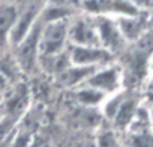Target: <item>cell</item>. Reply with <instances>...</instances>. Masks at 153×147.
Wrapping results in <instances>:
<instances>
[{"instance_id":"6da1fadb","label":"cell","mask_w":153,"mask_h":147,"mask_svg":"<svg viewBox=\"0 0 153 147\" xmlns=\"http://www.w3.org/2000/svg\"><path fill=\"white\" fill-rule=\"evenodd\" d=\"M69 19H60V20L43 23L39 37V57L52 56V54L60 53L67 49L69 46V41H67Z\"/></svg>"},{"instance_id":"7a4b0ae2","label":"cell","mask_w":153,"mask_h":147,"mask_svg":"<svg viewBox=\"0 0 153 147\" xmlns=\"http://www.w3.org/2000/svg\"><path fill=\"white\" fill-rule=\"evenodd\" d=\"M43 26V21L37 16V20L34 21L33 27L29 33L16 44L13 49V57L17 61L22 73H30L34 67L37 66V57H39V37L40 30Z\"/></svg>"},{"instance_id":"3957f363","label":"cell","mask_w":153,"mask_h":147,"mask_svg":"<svg viewBox=\"0 0 153 147\" xmlns=\"http://www.w3.org/2000/svg\"><path fill=\"white\" fill-rule=\"evenodd\" d=\"M69 46H100L97 30L92 16L83 13L69 19Z\"/></svg>"},{"instance_id":"277c9868","label":"cell","mask_w":153,"mask_h":147,"mask_svg":"<svg viewBox=\"0 0 153 147\" xmlns=\"http://www.w3.org/2000/svg\"><path fill=\"white\" fill-rule=\"evenodd\" d=\"M80 9L89 16H107V17H120L130 14L145 13L139 12L130 3V0H85Z\"/></svg>"},{"instance_id":"5b68a950","label":"cell","mask_w":153,"mask_h":147,"mask_svg":"<svg viewBox=\"0 0 153 147\" xmlns=\"http://www.w3.org/2000/svg\"><path fill=\"white\" fill-rule=\"evenodd\" d=\"M92 17L97 30L100 47H103L105 50L114 56L127 46L113 17H107V16H92Z\"/></svg>"},{"instance_id":"8992f818","label":"cell","mask_w":153,"mask_h":147,"mask_svg":"<svg viewBox=\"0 0 153 147\" xmlns=\"http://www.w3.org/2000/svg\"><path fill=\"white\" fill-rule=\"evenodd\" d=\"M70 64L86 67H102L113 61V54L100 46H69Z\"/></svg>"},{"instance_id":"52a82bcc","label":"cell","mask_w":153,"mask_h":147,"mask_svg":"<svg viewBox=\"0 0 153 147\" xmlns=\"http://www.w3.org/2000/svg\"><path fill=\"white\" fill-rule=\"evenodd\" d=\"M85 84L99 90L105 96H109V94L122 89V72H120L119 67L113 66L112 63L106 64V66L97 67L87 77Z\"/></svg>"},{"instance_id":"ba28073f","label":"cell","mask_w":153,"mask_h":147,"mask_svg":"<svg viewBox=\"0 0 153 147\" xmlns=\"http://www.w3.org/2000/svg\"><path fill=\"white\" fill-rule=\"evenodd\" d=\"M46 1L47 0L33 1V3L27 4L26 7L20 9L19 16H17V19H16L13 27H12V30H10V33H9V39H7V44H9V46L14 47L30 30H32L34 21L37 20V16H39L40 10H42V7H43V4H45Z\"/></svg>"},{"instance_id":"9c48e42d","label":"cell","mask_w":153,"mask_h":147,"mask_svg":"<svg viewBox=\"0 0 153 147\" xmlns=\"http://www.w3.org/2000/svg\"><path fill=\"white\" fill-rule=\"evenodd\" d=\"M149 14L150 13H137L130 14V16L114 17L116 24L120 30V34L123 36L127 44L142 40L147 34V30L150 27Z\"/></svg>"},{"instance_id":"30bf717a","label":"cell","mask_w":153,"mask_h":147,"mask_svg":"<svg viewBox=\"0 0 153 147\" xmlns=\"http://www.w3.org/2000/svg\"><path fill=\"white\" fill-rule=\"evenodd\" d=\"M97 67H86V66H74V64H69V66L60 72L59 74L54 76L56 83L59 86L65 87V89H76V87L85 84L87 77L93 73Z\"/></svg>"},{"instance_id":"8fae6325","label":"cell","mask_w":153,"mask_h":147,"mask_svg":"<svg viewBox=\"0 0 153 147\" xmlns=\"http://www.w3.org/2000/svg\"><path fill=\"white\" fill-rule=\"evenodd\" d=\"M29 109V90L23 84H16L12 87L4 103V114H10L17 119H22Z\"/></svg>"},{"instance_id":"7c38bea8","label":"cell","mask_w":153,"mask_h":147,"mask_svg":"<svg viewBox=\"0 0 153 147\" xmlns=\"http://www.w3.org/2000/svg\"><path fill=\"white\" fill-rule=\"evenodd\" d=\"M19 12L20 7L13 0H7V1L0 3V46L7 44L9 33L19 16Z\"/></svg>"},{"instance_id":"4fadbf2b","label":"cell","mask_w":153,"mask_h":147,"mask_svg":"<svg viewBox=\"0 0 153 147\" xmlns=\"http://www.w3.org/2000/svg\"><path fill=\"white\" fill-rule=\"evenodd\" d=\"M139 107H137V103L134 99H132L129 94L126 96V99L123 100V103L120 104L117 113L114 116L113 123L117 127H126L130 126L132 121L134 120V116L137 113Z\"/></svg>"},{"instance_id":"5bb4252c","label":"cell","mask_w":153,"mask_h":147,"mask_svg":"<svg viewBox=\"0 0 153 147\" xmlns=\"http://www.w3.org/2000/svg\"><path fill=\"white\" fill-rule=\"evenodd\" d=\"M73 92L77 103L83 104V106H100L102 101L106 97L103 93H100L99 90L92 89L86 84H82V86L73 89Z\"/></svg>"},{"instance_id":"9a60e30c","label":"cell","mask_w":153,"mask_h":147,"mask_svg":"<svg viewBox=\"0 0 153 147\" xmlns=\"http://www.w3.org/2000/svg\"><path fill=\"white\" fill-rule=\"evenodd\" d=\"M126 96H127V92L120 89V90H117V92H114V93L105 97V100L102 101V110H103V114H105L106 119L113 121L114 116L117 113L120 104L126 99Z\"/></svg>"},{"instance_id":"2e32d148","label":"cell","mask_w":153,"mask_h":147,"mask_svg":"<svg viewBox=\"0 0 153 147\" xmlns=\"http://www.w3.org/2000/svg\"><path fill=\"white\" fill-rule=\"evenodd\" d=\"M130 3L133 4L139 12H145V13H150L152 10V0H130Z\"/></svg>"},{"instance_id":"e0dca14e","label":"cell","mask_w":153,"mask_h":147,"mask_svg":"<svg viewBox=\"0 0 153 147\" xmlns=\"http://www.w3.org/2000/svg\"><path fill=\"white\" fill-rule=\"evenodd\" d=\"M67 1H70V3H76L77 6H80V4H82L85 0H67Z\"/></svg>"},{"instance_id":"ac0fdd59","label":"cell","mask_w":153,"mask_h":147,"mask_svg":"<svg viewBox=\"0 0 153 147\" xmlns=\"http://www.w3.org/2000/svg\"><path fill=\"white\" fill-rule=\"evenodd\" d=\"M1 1H7V0H0V3H1Z\"/></svg>"}]
</instances>
